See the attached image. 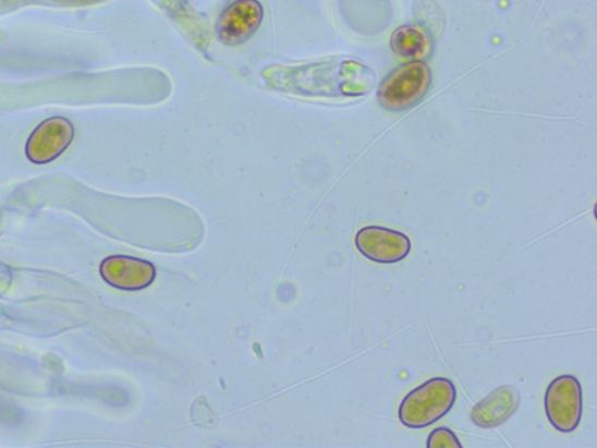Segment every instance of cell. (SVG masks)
<instances>
[{
    "mask_svg": "<svg viewBox=\"0 0 597 448\" xmlns=\"http://www.w3.org/2000/svg\"><path fill=\"white\" fill-rule=\"evenodd\" d=\"M451 379L435 377L409 392L400 407V421L409 428H425L443 419L456 402Z\"/></svg>",
    "mask_w": 597,
    "mask_h": 448,
    "instance_id": "obj_1",
    "label": "cell"
},
{
    "mask_svg": "<svg viewBox=\"0 0 597 448\" xmlns=\"http://www.w3.org/2000/svg\"><path fill=\"white\" fill-rule=\"evenodd\" d=\"M432 73L423 61H410L390 73L377 92L378 102L391 111H404L426 96Z\"/></svg>",
    "mask_w": 597,
    "mask_h": 448,
    "instance_id": "obj_2",
    "label": "cell"
},
{
    "mask_svg": "<svg viewBox=\"0 0 597 448\" xmlns=\"http://www.w3.org/2000/svg\"><path fill=\"white\" fill-rule=\"evenodd\" d=\"M583 388L573 375H561L547 387L544 405L547 419L562 434H571L583 419Z\"/></svg>",
    "mask_w": 597,
    "mask_h": 448,
    "instance_id": "obj_3",
    "label": "cell"
},
{
    "mask_svg": "<svg viewBox=\"0 0 597 448\" xmlns=\"http://www.w3.org/2000/svg\"><path fill=\"white\" fill-rule=\"evenodd\" d=\"M357 251L378 264H395L411 253L412 243L402 231L379 226L362 228L355 238Z\"/></svg>",
    "mask_w": 597,
    "mask_h": 448,
    "instance_id": "obj_4",
    "label": "cell"
},
{
    "mask_svg": "<svg viewBox=\"0 0 597 448\" xmlns=\"http://www.w3.org/2000/svg\"><path fill=\"white\" fill-rule=\"evenodd\" d=\"M263 8L258 0H237L220 16L217 33L229 46L241 45L251 39L263 22Z\"/></svg>",
    "mask_w": 597,
    "mask_h": 448,
    "instance_id": "obj_5",
    "label": "cell"
},
{
    "mask_svg": "<svg viewBox=\"0 0 597 448\" xmlns=\"http://www.w3.org/2000/svg\"><path fill=\"white\" fill-rule=\"evenodd\" d=\"M520 405L519 390L509 385L501 386L472 409L471 420L480 428H494L508 422Z\"/></svg>",
    "mask_w": 597,
    "mask_h": 448,
    "instance_id": "obj_6",
    "label": "cell"
},
{
    "mask_svg": "<svg viewBox=\"0 0 597 448\" xmlns=\"http://www.w3.org/2000/svg\"><path fill=\"white\" fill-rule=\"evenodd\" d=\"M103 276L114 288L141 291L154 284L157 271L151 262L119 256L106 261Z\"/></svg>",
    "mask_w": 597,
    "mask_h": 448,
    "instance_id": "obj_7",
    "label": "cell"
},
{
    "mask_svg": "<svg viewBox=\"0 0 597 448\" xmlns=\"http://www.w3.org/2000/svg\"><path fill=\"white\" fill-rule=\"evenodd\" d=\"M391 48L402 59L423 61L432 53L434 44L424 28L405 25L393 32Z\"/></svg>",
    "mask_w": 597,
    "mask_h": 448,
    "instance_id": "obj_8",
    "label": "cell"
},
{
    "mask_svg": "<svg viewBox=\"0 0 597 448\" xmlns=\"http://www.w3.org/2000/svg\"><path fill=\"white\" fill-rule=\"evenodd\" d=\"M426 446L428 448L453 447L462 448L458 436L451 428L441 426L430 433Z\"/></svg>",
    "mask_w": 597,
    "mask_h": 448,
    "instance_id": "obj_9",
    "label": "cell"
}]
</instances>
